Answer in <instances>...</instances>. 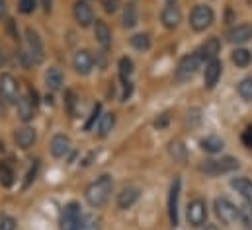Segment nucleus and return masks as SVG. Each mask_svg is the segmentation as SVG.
Returning <instances> with one entry per match:
<instances>
[{
    "instance_id": "obj_19",
    "label": "nucleus",
    "mask_w": 252,
    "mask_h": 230,
    "mask_svg": "<svg viewBox=\"0 0 252 230\" xmlns=\"http://www.w3.org/2000/svg\"><path fill=\"white\" fill-rule=\"evenodd\" d=\"M35 131L32 129V127H24V129H18L16 131V135H14V139H16V143H18V146L20 148H30L33 143H35Z\"/></svg>"
},
{
    "instance_id": "obj_3",
    "label": "nucleus",
    "mask_w": 252,
    "mask_h": 230,
    "mask_svg": "<svg viewBox=\"0 0 252 230\" xmlns=\"http://www.w3.org/2000/svg\"><path fill=\"white\" fill-rule=\"evenodd\" d=\"M215 213L223 225H235L241 219V209L233 205L227 197H217L215 199Z\"/></svg>"
},
{
    "instance_id": "obj_7",
    "label": "nucleus",
    "mask_w": 252,
    "mask_h": 230,
    "mask_svg": "<svg viewBox=\"0 0 252 230\" xmlns=\"http://www.w3.org/2000/svg\"><path fill=\"white\" fill-rule=\"evenodd\" d=\"M186 217H188V223L193 229L203 227L205 225V219H207V205H205V201L203 199H193L188 205Z\"/></svg>"
},
{
    "instance_id": "obj_42",
    "label": "nucleus",
    "mask_w": 252,
    "mask_h": 230,
    "mask_svg": "<svg viewBox=\"0 0 252 230\" xmlns=\"http://www.w3.org/2000/svg\"><path fill=\"white\" fill-rule=\"evenodd\" d=\"M4 16H6V2L0 0V18H4Z\"/></svg>"
},
{
    "instance_id": "obj_41",
    "label": "nucleus",
    "mask_w": 252,
    "mask_h": 230,
    "mask_svg": "<svg viewBox=\"0 0 252 230\" xmlns=\"http://www.w3.org/2000/svg\"><path fill=\"white\" fill-rule=\"evenodd\" d=\"M41 4H43V8H45V12H49V10H51L53 0H41Z\"/></svg>"
},
{
    "instance_id": "obj_36",
    "label": "nucleus",
    "mask_w": 252,
    "mask_h": 230,
    "mask_svg": "<svg viewBox=\"0 0 252 230\" xmlns=\"http://www.w3.org/2000/svg\"><path fill=\"white\" fill-rule=\"evenodd\" d=\"M18 4L24 14H32L35 10V0H18Z\"/></svg>"
},
{
    "instance_id": "obj_14",
    "label": "nucleus",
    "mask_w": 252,
    "mask_h": 230,
    "mask_svg": "<svg viewBox=\"0 0 252 230\" xmlns=\"http://www.w3.org/2000/svg\"><path fill=\"white\" fill-rule=\"evenodd\" d=\"M227 39H229V43H233V45L247 43L249 39H252V26H249V24H241V26L233 28V29L227 33Z\"/></svg>"
},
{
    "instance_id": "obj_20",
    "label": "nucleus",
    "mask_w": 252,
    "mask_h": 230,
    "mask_svg": "<svg viewBox=\"0 0 252 230\" xmlns=\"http://www.w3.org/2000/svg\"><path fill=\"white\" fill-rule=\"evenodd\" d=\"M231 185H233V189H237V193H241V197H243L247 203L252 205V181L251 179H247V177H237V179L231 181Z\"/></svg>"
},
{
    "instance_id": "obj_34",
    "label": "nucleus",
    "mask_w": 252,
    "mask_h": 230,
    "mask_svg": "<svg viewBox=\"0 0 252 230\" xmlns=\"http://www.w3.org/2000/svg\"><path fill=\"white\" fill-rule=\"evenodd\" d=\"M241 221L247 230H252V205L247 203L245 207H241Z\"/></svg>"
},
{
    "instance_id": "obj_6",
    "label": "nucleus",
    "mask_w": 252,
    "mask_h": 230,
    "mask_svg": "<svg viewBox=\"0 0 252 230\" xmlns=\"http://www.w3.org/2000/svg\"><path fill=\"white\" fill-rule=\"evenodd\" d=\"M201 62L203 60L199 57V53H189L186 57H182V60L178 62V68H176V78L178 80H188V78H191L197 72V68H199Z\"/></svg>"
},
{
    "instance_id": "obj_24",
    "label": "nucleus",
    "mask_w": 252,
    "mask_h": 230,
    "mask_svg": "<svg viewBox=\"0 0 252 230\" xmlns=\"http://www.w3.org/2000/svg\"><path fill=\"white\" fill-rule=\"evenodd\" d=\"M199 144H201V148L205 152H211V154L221 152V148H223V141L219 137H205V139H201Z\"/></svg>"
},
{
    "instance_id": "obj_38",
    "label": "nucleus",
    "mask_w": 252,
    "mask_h": 230,
    "mask_svg": "<svg viewBox=\"0 0 252 230\" xmlns=\"http://www.w3.org/2000/svg\"><path fill=\"white\" fill-rule=\"evenodd\" d=\"M0 230H16V221L12 217H2L0 219Z\"/></svg>"
},
{
    "instance_id": "obj_27",
    "label": "nucleus",
    "mask_w": 252,
    "mask_h": 230,
    "mask_svg": "<svg viewBox=\"0 0 252 230\" xmlns=\"http://www.w3.org/2000/svg\"><path fill=\"white\" fill-rule=\"evenodd\" d=\"M114 125H116V115L114 114H106L100 117V127H98V131H100V135L102 137H106L112 129H114Z\"/></svg>"
},
{
    "instance_id": "obj_40",
    "label": "nucleus",
    "mask_w": 252,
    "mask_h": 230,
    "mask_svg": "<svg viewBox=\"0 0 252 230\" xmlns=\"http://www.w3.org/2000/svg\"><path fill=\"white\" fill-rule=\"evenodd\" d=\"M243 143H245L249 148H252V127H249V129L243 133Z\"/></svg>"
},
{
    "instance_id": "obj_28",
    "label": "nucleus",
    "mask_w": 252,
    "mask_h": 230,
    "mask_svg": "<svg viewBox=\"0 0 252 230\" xmlns=\"http://www.w3.org/2000/svg\"><path fill=\"white\" fill-rule=\"evenodd\" d=\"M0 183L4 187H10L14 183V170L6 162H0Z\"/></svg>"
},
{
    "instance_id": "obj_12",
    "label": "nucleus",
    "mask_w": 252,
    "mask_h": 230,
    "mask_svg": "<svg viewBox=\"0 0 252 230\" xmlns=\"http://www.w3.org/2000/svg\"><path fill=\"white\" fill-rule=\"evenodd\" d=\"M74 18H76L78 26L88 28V26L94 22V12H92L90 4H88V2H84V0L74 2Z\"/></svg>"
},
{
    "instance_id": "obj_5",
    "label": "nucleus",
    "mask_w": 252,
    "mask_h": 230,
    "mask_svg": "<svg viewBox=\"0 0 252 230\" xmlns=\"http://www.w3.org/2000/svg\"><path fill=\"white\" fill-rule=\"evenodd\" d=\"M180 189H182V179L176 175V177H174V181L170 183V191H168V217H170V225H172V227H178Z\"/></svg>"
},
{
    "instance_id": "obj_25",
    "label": "nucleus",
    "mask_w": 252,
    "mask_h": 230,
    "mask_svg": "<svg viewBox=\"0 0 252 230\" xmlns=\"http://www.w3.org/2000/svg\"><path fill=\"white\" fill-rule=\"evenodd\" d=\"M78 230H100V219H98L96 215H92V213L82 215V217H80Z\"/></svg>"
},
{
    "instance_id": "obj_9",
    "label": "nucleus",
    "mask_w": 252,
    "mask_h": 230,
    "mask_svg": "<svg viewBox=\"0 0 252 230\" xmlns=\"http://www.w3.org/2000/svg\"><path fill=\"white\" fill-rule=\"evenodd\" d=\"M18 92H20V84L18 80L12 76V74H2L0 76V96L8 102V104H14L18 102Z\"/></svg>"
},
{
    "instance_id": "obj_16",
    "label": "nucleus",
    "mask_w": 252,
    "mask_h": 230,
    "mask_svg": "<svg viewBox=\"0 0 252 230\" xmlns=\"http://www.w3.org/2000/svg\"><path fill=\"white\" fill-rule=\"evenodd\" d=\"M94 35H96V41L100 43V47H102L104 51H108L110 45H112V31H110V28L106 26V22L96 20V24H94Z\"/></svg>"
},
{
    "instance_id": "obj_15",
    "label": "nucleus",
    "mask_w": 252,
    "mask_h": 230,
    "mask_svg": "<svg viewBox=\"0 0 252 230\" xmlns=\"http://www.w3.org/2000/svg\"><path fill=\"white\" fill-rule=\"evenodd\" d=\"M160 20H162L164 28H168V29H174V28H178V24H180V20H182L180 8H178V6H174V4H168V6L162 10V14H160Z\"/></svg>"
},
{
    "instance_id": "obj_43",
    "label": "nucleus",
    "mask_w": 252,
    "mask_h": 230,
    "mask_svg": "<svg viewBox=\"0 0 252 230\" xmlns=\"http://www.w3.org/2000/svg\"><path fill=\"white\" fill-rule=\"evenodd\" d=\"M205 230H221V229H217L215 225H207V227H205Z\"/></svg>"
},
{
    "instance_id": "obj_10",
    "label": "nucleus",
    "mask_w": 252,
    "mask_h": 230,
    "mask_svg": "<svg viewBox=\"0 0 252 230\" xmlns=\"http://www.w3.org/2000/svg\"><path fill=\"white\" fill-rule=\"evenodd\" d=\"M26 37H28V47H30V57L33 62H41L43 60V41L39 37V33L32 28H28L26 31Z\"/></svg>"
},
{
    "instance_id": "obj_33",
    "label": "nucleus",
    "mask_w": 252,
    "mask_h": 230,
    "mask_svg": "<svg viewBox=\"0 0 252 230\" xmlns=\"http://www.w3.org/2000/svg\"><path fill=\"white\" fill-rule=\"evenodd\" d=\"M239 94H241L243 100L252 102V76L245 78V80H241V84H239Z\"/></svg>"
},
{
    "instance_id": "obj_22",
    "label": "nucleus",
    "mask_w": 252,
    "mask_h": 230,
    "mask_svg": "<svg viewBox=\"0 0 252 230\" xmlns=\"http://www.w3.org/2000/svg\"><path fill=\"white\" fill-rule=\"evenodd\" d=\"M33 104H35V102H32V96L18 100V117H20L22 121L33 119Z\"/></svg>"
},
{
    "instance_id": "obj_30",
    "label": "nucleus",
    "mask_w": 252,
    "mask_h": 230,
    "mask_svg": "<svg viewBox=\"0 0 252 230\" xmlns=\"http://www.w3.org/2000/svg\"><path fill=\"white\" fill-rule=\"evenodd\" d=\"M168 150H170V154L174 156V160H180V162L186 160V146H184L180 141H172L170 146H168Z\"/></svg>"
},
{
    "instance_id": "obj_44",
    "label": "nucleus",
    "mask_w": 252,
    "mask_h": 230,
    "mask_svg": "<svg viewBox=\"0 0 252 230\" xmlns=\"http://www.w3.org/2000/svg\"><path fill=\"white\" fill-rule=\"evenodd\" d=\"M4 64V53H2V49H0V66Z\"/></svg>"
},
{
    "instance_id": "obj_18",
    "label": "nucleus",
    "mask_w": 252,
    "mask_h": 230,
    "mask_svg": "<svg viewBox=\"0 0 252 230\" xmlns=\"http://www.w3.org/2000/svg\"><path fill=\"white\" fill-rule=\"evenodd\" d=\"M68 150H70V139L66 135H55L51 139V152H53V156L63 158V156L68 154Z\"/></svg>"
},
{
    "instance_id": "obj_2",
    "label": "nucleus",
    "mask_w": 252,
    "mask_h": 230,
    "mask_svg": "<svg viewBox=\"0 0 252 230\" xmlns=\"http://www.w3.org/2000/svg\"><path fill=\"white\" fill-rule=\"evenodd\" d=\"M213 18H215V14L207 4H197V6H193V10L189 14V26L193 31H205L213 24Z\"/></svg>"
},
{
    "instance_id": "obj_23",
    "label": "nucleus",
    "mask_w": 252,
    "mask_h": 230,
    "mask_svg": "<svg viewBox=\"0 0 252 230\" xmlns=\"http://www.w3.org/2000/svg\"><path fill=\"white\" fill-rule=\"evenodd\" d=\"M45 82H47V88L59 90L61 84H63V72H61V68H57V66L49 68V70L45 72Z\"/></svg>"
},
{
    "instance_id": "obj_11",
    "label": "nucleus",
    "mask_w": 252,
    "mask_h": 230,
    "mask_svg": "<svg viewBox=\"0 0 252 230\" xmlns=\"http://www.w3.org/2000/svg\"><path fill=\"white\" fill-rule=\"evenodd\" d=\"M221 70H223V64H221V60H217V58H213V60H209L207 64H205V72H203V82H205V88H215V84L219 82V78H221Z\"/></svg>"
},
{
    "instance_id": "obj_39",
    "label": "nucleus",
    "mask_w": 252,
    "mask_h": 230,
    "mask_svg": "<svg viewBox=\"0 0 252 230\" xmlns=\"http://www.w3.org/2000/svg\"><path fill=\"white\" fill-rule=\"evenodd\" d=\"M37 168H39V164H37V160H35V162H33V166H32V170L28 172V177H26V181H24V187H30V185H32V181L35 179Z\"/></svg>"
},
{
    "instance_id": "obj_32",
    "label": "nucleus",
    "mask_w": 252,
    "mask_h": 230,
    "mask_svg": "<svg viewBox=\"0 0 252 230\" xmlns=\"http://www.w3.org/2000/svg\"><path fill=\"white\" fill-rule=\"evenodd\" d=\"M137 24V8L133 4H127L124 10V26L126 28H133Z\"/></svg>"
},
{
    "instance_id": "obj_13",
    "label": "nucleus",
    "mask_w": 252,
    "mask_h": 230,
    "mask_svg": "<svg viewBox=\"0 0 252 230\" xmlns=\"http://www.w3.org/2000/svg\"><path fill=\"white\" fill-rule=\"evenodd\" d=\"M72 66H74V70L78 72V74H82V76H86V74H90V70H92V66H94V58L90 55V51H78L74 58H72Z\"/></svg>"
},
{
    "instance_id": "obj_8",
    "label": "nucleus",
    "mask_w": 252,
    "mask_h": 230,
    "mask_svg": "<svg viewBox=\"0 0 252 230\" xmlns=\"http://www.w3.org/2000/svg\"><path fill=\"white\" fill-rule=\"evenodd\" d=\"M80 207L78 203H68L61 213V230H78L80 225Z\"/></svg>"
},
{
    "instance_id": "obj_37",
    "label": "nucleus",
    "mask_w": 252,
    "mask_h": 230,
    "mask_svg": "<svg viewBox=\"0 0 252 230\" xmlns=\"http://www.w3.org/2000/svg\"><path fill=\"white\" fill-rule=\"evenodd\" d=\"M102 6L108 14H114L118 8H120V0H102Z\"/></svg>"
},
{
    "instance_id": "obj_26",
    "label": "nucleus",
    "mask_w": 252,
    "mask_h": 230,
    "mask_svg": "<svg viewBox=\"0 0 252 230\" xmlns=\"http://www.w3.org/2000/svg\"><path fill=\"white\" fill-rule=\"evenodd\" d=\"M233 62H235L237 66H241V68L249 66L252 62L251 51H247V49H235V51H233Z\"/></svg>"
},
{
    "instance_id": "obj_4",
    "label": "nucleus",
    "mask_w": 252,
    "mask_h": 230,
    "mask_svg": "<svg viewBox=\"0 0 252 230\" xmlns=\"http://www.w3.org/2000/svg\"><path fill=\"white\" fill-rule=\"evenodd\" d=\"M239 168V160L233 156H225V158H215V160H205L201 164V172L207 175H219V173H229Z\"/></svg>"
},
{
    "instance_id": "obj_21",
    "label": "nucleus",
    "mask_w": 252,
    "mask_h": 230,
    "mask_svg": "<svg viewBox=\"0 0 252 230\" xmlns=\"http://www.w3.org/2000/svg\"><path fill=\"white\" fill-rule=\"evenodd\" d=\"M137 199H139V189L137 187H124L122 193L118 195V207L120 209H129Z\"/></svg>"
},
{
    "instance_id": "obj_17",
    "label": "nucleus",
    "mask_w": 252,
    "mask_h": 230,
    "mask_svg": "<svg viewBox=\"0 0 252 230\" xmlns=\"http://www.w3.org/2000/svg\"><path fill=\"white\" fill-rule=\"evenodd\" d=\"M221 51V43H219V39L217 37H209L201 47H199V57L201 60H213V58H217V53Z\"/></svg>"
},
{
    "instance_id": "obj_35",
    "label": "nucleus",
    "mask_w": 252,
    "mask_h": 230,
    "mask_svg": "<svg viewBox=\"0 0 252 230\" xmlns=\"http://www.w3.org/2000/svg\"><path fill=\"white\" fill-rule=\"evenodd\" d=\"M100 112H102V106H100V104H96V106L92 108V114H90V117H88L86 125H84V129H86V131H90V129L94 127V123L100 119Z\"/></svg>"
},
{
    "instance_id": "obj_1",
    "label": "nucleus",
    "mask_w": 252,
    "mask_h": 230,
    "mask_svg": "<svg viewBox=\"0 0 252 230\" xmlns=\"http://www.w3.org/2000/svg\"><path fill=\"white\" fill-rule=\"evenodd\" d=\"M112 187H114V181L110 175H100L96 181H92L88 187H86V201L90 207L94 209H100L108 203L110 199V193H112Z\"/></svg>"
},
{
    "instance_id": "obj_31",
    "label": "nucleus",
    "mask_w": 252,
    "mask_h": 230,
    "mask_svg": "<svg viewBox=\"0 0 252 230\" xmlns=\"http://www.w3.org/2000/svg\"><path fill=\"white\" fill-rule=\"evenodd\" d=\"M133 74V60L131 58H120V76L124 82H129V76Z\"/></svg>"
},
{
    "instance_id": "obj_45",
    "label": "nucleus",
    "mask_w": 252,
    "mask_h": 230,
    "mask_svg": "<svg viewBox=\"0 0 252 230\" xmlns=\"http://www.w3.org/2000/svg\"><path fill=\"white\" fill-rule=\"evenodd\" d=\"M166 2H168V4H174V2H176V0H166Z\"/></svg>"
},
{
    "instance_id": "obj_29",
    "label": "nucleus",
    "mask_w": 252,
    "mask_h": 230,
    "mask_svg": "<svg viewBox=\"0 0 252 230\" xmlns=\"http://www.w3.org/2000/svg\"><path fill=\"white\" fill-rule=\"evenodd\" d=\"M131 45L137 49V51H147L151 47V39L147 33H137L131 37Z\"/></svg>"
}]
</instances>
